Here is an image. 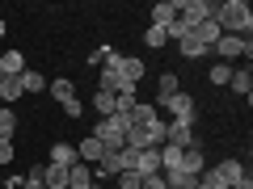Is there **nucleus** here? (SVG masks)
Returning a JSON list of instances; mask_svg holds the SVG:
<instances>
[{
  "mask_svg": "<svg viewBox=\"0 0 253 189\" xmlns=\"http://www.w3.org/2000/svg\"><path fill=\"white\" fill-rule=\"evenodd\" d=\"M228 84H232L236 97L249 101V93H253V72H249V63H245V67H232V80H228Z\"/></svg>",
  "mask_w": 253,
  "mask_h": 189,
  "instance_id": "f8f14e48",
  "label": "nucleus"
},
{
  "mask_svg": "<svg viewBox=\"0 0 253 189\" xmlns=\"http://www.w3.org/2000/svg\"><path fill=\"white\" fill-rule=\"evenodd\" d=\"M21 72H26L21 51H4V55H0V76H21Z\"/></svg>",
  "mask_w": 253,
  "mask_h": 189,
  "instance_id": "a211bd4d",
  "label": "nucleus"
},
{
  "mask_svg": "<svg viewBox=\"0 0 253 189\" xmlns=\"http://www.w3.org/2000/svg\"><path fill=\"white\" fill-rule=\"evenodd\" d=\"M232 189H253V181H249V177H241V181H236Z\"/></svg>",
  "mask_w": 253,
  "mask_h": 189,
  "instance_id": "f704fd0d",
  "label": "nucleus"
},
{
  "mask_svg": "<svg viewBox=\"0 0 253 189\" xmlns=\"http://www.w3.org/2000/svg\"><path fill=\"white\" fill-rule=\"evenodd\" d=\"M89 185H93V168L76 160L72 168H68V189H89Z\"/></svg>",
  "mask_w": 253,
  "mask_h": 189,
  "instance_id": "4468645a",
  "label": "nucleus"
},
{
  "mask_svg": "<svg viewBox=\"0 0 253 189\" xmlns=\"http://www.w3.org/2000/svg\"><path fill=\"white\" fill-rule=\"evenodd\" d=\"M165 143V118L156 105L139 101L135 105V118L126 126V147H161Z\"/></svg>",
  "mask_w": 253,
  "mask_h": 189,
  "instance_id": "f257e3e1",
  "label": "nucleus"
},
{
  "mask_svg": "<svg viewBox=\"0 0 253 189\" xmlns=\"http://www.w3.org/2000/svg\"><path fill=\"white\" fill-rule=\"evenodd\" d=\"M118 72H123V80H131V84L139 89V80H144V59H126V55H123Z\"/></svg>",
  "mask_w": 253,
  "mask_h": 189,
  "instance_id": "412c9836",
  "label": "nucleus"
},
{
  "mask_svg": "<svg viewBox=\"0 0 253 189\" xmlns=\"http://www.w3.org/2000/svg\"><path fill=\"white\" fill-rule=\"evenodd\" d=\"M13 156H17V147H13V139H0V172L13 164Z\"/></svg>",
  "mask_w": 253,
  "mask_h": 189,
  "instance_id": "7c9ffc66",
  "label": "nucleus"
},
{
  "mask_svg": "<svg viewBox=\"0 0 253 189\" xmlns=\"http://www.w3.org/2000/svg\"><path fill=\"white\" fill-rule=\"evenodd\" d=\"M139 177H156L161 172V147H139Z\"/></svg>",
  "mask_w": 253,
  "mask_h": 189,
  "instance_id": "9b49d317",
  "label": "nucleus"
},
{
  "mask_svg": "<svg viewBox=\"0 0 253 189\" xmlns=\"http://www.w3.org/2000/svg\"><path fill=\"white\" fill-rule=\"evenodd\" d=\"M211 51L219 55V63H232V59H253V42L249 38H236V34H219V42L211 46Z\"/></svg>",
  "mask_w": 253,
  "mask_h": 189,
  "instance_id": "7ed1b4c3",
  "label": "nucleus"
},
{
  "mask_svg": "<svg viewBox=\"0 0 253 189\" xmlns=\"http://www.w3.org/2000/svg\"><path fill=\"white\" fill-rule=\"evenodd\" d=\"M17 135V114H13V105L0 109V139H13Z\"/></svg>",
  "mask_w": 253,
  "mask_h": 189,
  "instance_id": "393cba45",
  "label": "nucleus"
},
{
  "mask_svg": "<svg viewBox=\"0 0 253 189\" xmlns=\"http://www.w3.org/2000/svg\"><path fill=\"white\" fill-rule=\"evenodd\" d=\"M101 156H106V147H101V143H97V139H93V135L76 143V160H81V164H89V168H93V164L101 160Z\"/></svg>",
  "mask_w": 253,
  "mask_h": 189,
  "instance_id": "1a4fd4ad",
  "label": "nucleus"
},
{
  "mask_svg": "<svg viewBox=\"0 0 253 189\" xmlns=\"http://www.w3.org/2000/svg\"><path fill=\"white\" fill-rule=\"evenodd\" d=\"M177 93H181L177 72H165L161 80H156V105H161V101H169V97H177Z\"/></svg>",
  "mask_w": 253,
  "mask_h": 189,
  "instance_id": "dca6fc26",
  "label": "nucleus"
},
{
  "mask_svg": "<svg viewBox=\"0 0 253 189\" xmlns=\"http://www.w3.org/2000/svg\"><path fill=\"white\" fill-rule=\"evenodd\" d=\"M118 160H123V172H135V168H139V147H123Z\"/></svg>",
  "mask_w": 253,
  "mask_h": 189,
  "instance_id": "bb28decb",
  "label": "nucleus"
},
{
  "mask_svg": "<svg viewBox=\"0 0 253 189\" xmlns=\"http://www.w3.org/2000/svg\"><path fill=\"white\" fill-rule=\"evenodd\" d=\"M190 34H194V38H199V42H203V46H207V51H211V46L219 42V34H224V30L215 26V17H207V21H203V26H194V30H190Z\"/></svg>",
  "mask_w": 253,
  "mask_h": 189,
  "instance_id": "ddd939ff",
  "label": "nucleus"
},
{
  "mask_svg": "<svg viewBox=\"0 0 253 189\" xmlns=\"http://www.w3.org/2000/svg\"><path fill=\"white\" fill-rule=\"evenodd\" d=\"M177 172H190V177H203V172H207V160H203V152H199V147H186V152H181Z\"/></svg>",
  "mask_w": 253,
  "mask_h": 189,
  "instance_id": "6e6552de",
  "label": "nucleus"
},
{
  "mask_svg": "<svg viewBox=\"0 0 253 189\" xmlns=\"http://www.w3.org/2000/svg\"><path fill=\"white\" fill-rule=\"evenodd\" d=\"M42 168H46V164H34V168L26 172V181H21V189H46L42 185Z\"/></svg>",
  "mask_w": 253,
  "mask_h": 189,
  "instance_id": "cd10ccee",
  "label": "nucleus"
},
{
  "mask_svg": "<svg viewBox=\"0 0 253 189\" xmlns=\"http://www.w3.org/2000/svg\"><path fill=\"white\" fill-rule=\"evenodd\" d=\"M156 109H165V114H173V122H177V126H190V130H194V97H190V93H177V97L161 101Z\"/></svg>",
  "mask_w": 253,
  "mask_h": 189,
  "instance_id": "423d86ee",
  "label": "nucleus"
},
{
  "mask_svg": "<svg viewBox=\"0 0 253 189\" xmlns=\"http://www.w3.org/2000/svg\"><path fill=\"white\" fill-rule=\"evenodd\" d=\"M165 143H169V147H181V152H186V147H199V139H194V130H190V126L165 122Z\"/></svg>",
  "mask_w": 253,
  "mask_h": 189,
  "instance_id": "0eeeda50",
  "label": "nucleus"
},
{
  "mask_svg": "<svg viewBox=\"0 0 253 189\" xmlns=\"http://www.w3.org/2000/svg\"><path fill=\"white\" fill-rule=\"evenodd\" d=\"M17 97H21V80H17V76H0V101L13 105Z\"/></svg>",
  "mask_w": 253,
  "mask_h": 189,
  "instance_id": "4be33fe9",
  "label": "nucleus"
},
{
  "mask_svg": "<svg viewBox=\"0 0 253 189\" xmlns=\"http://www.w3.org/2000/svg\"><path fill=\"white\" fill-rule=\"evenodd\" d=\"M17 80H21V93H42V89H46L42 72H34V67H26V72H21Z\"/></svg>",
  "mask_w": 253,
  "mask_h": 189,
  "instance_id": "5701e85b",
  "label": "nucleus"
},
{
  "mask_svg": "<svg viewBox=\"0 0 253 189\" xmlns=\"http://www.w3.org/2000/svg\"><path fill=\"white\" fill-rule=\"evenodd\" d=\"M114 181H118L114 189H139V181H144V177H139V172H118Z\"/></svg>",
  "mask_w": 253,
  "mask_h": 189,
  "instance_id": "2f4dec72",
  "label": "nucleus"
},
{
  "mask_svg": "<svg viewBox=\"0 0 253 189\" xmlns=\"http://www.w3.org/2000/svg\"><path fill=\"white\" fill-rule=\"evenodd\" d=\"M46 89H51V97L59 101V105L76 101V84H72V80H46Z\"/></svg>",
  "mask_w": 253,
  "mask_h": 189,
  "instance_id": "6ab92c4d",
  "label": "nucleus"
},
{
  "mask_svg": "<svg viewBox=\"0 0 253 189\" xmlns=\"http://www.w3.org/2000/svg\"><path fill=\"white\" fill-rule=\"evenodd\" d=\"M93 105H97L101 118H114V97H110V93H97V97H93Z\"/></svg>",
  "mask_w": 253,
  "mask_h": 189,
  "instance_id": "c85d7f7f",
  "label": "nucleus"
},
{
  "mask_svg": "<svg viewBox=\"0 0 253 189\" xmlns=\"http://www.w3.org/2000/svg\"><path fill=\"white\" fill-rule=\"evenodd\" d=\"M93 139H97L106 152H123V147H126V130L114 122V118H101V122L93 126Z\"/></svg>",
  "mask_w": 253,
  "mask_h": 189,
  "instance_id": "39448f33",
  "label": "nucleus"
},
{
  "mask_svg": "<svg viewBox=\"0 0 253 189\" xmlns=\"http://www.w3.org/2000/svg\"><path fill=\"white\" fill-rule=\"evenodd\" d=\"M4 30H9V26H4V17H0V38H4Z\"/></svg>",
  "mask_w": 253,
  "mask_h": 189,
  "instance_id": "c9c22d12",
  "label": "nucleus"
},
{
  "mask_svg": "<svg viewBox=\"0 0 253 189\" xmlns=\"http://www.w3.org/2000/svg\"><path fill=\"white\" fill-rule=\"evenodd\" d=\"M211 84H228L232 80V63H211V76H207Z\"/></svg>",
  "mask_w": 253,
  "mask_h": 189,
  "instance_id": "a878e982",
  "label": "nucleus"
},
{
  "mask_svg": "<svg viewBox=\"0 0 253 189\" xmlns=\"http://www.w3.org/2000/svg\"><path fill=\"white\" fill-rule=\"evenodd\" d=\"M46 164L72 168V164H76V143H55V147H51V160H46Z\"/></svg>",
  "mask_w": 253,
  "mask_h": 189,
  "instance_id": "f3484780",
  "label": "nucleus"
},
{
  "mask_svg": "<svg viewBox=\"0 0 253 189\" xmlns=\"http://www.w3.org/2000/svg\"><path fill=\"white\" fill-rule=\"evenodd\" d=\"M42 185H46V189H68V168L46 164V168H42Z\"/></svg>",
  "mask_w": 253,
  "mask_h": 189,
  "instance_id": "aec40b11",
  "label": "nucleus"
},
{
  "mask_svg": "<svg viewBox=\"0 0 253 189\" xmlns=\"http://www.w3.org/2000/svg\"><path fill=\"white\" fill-rule=\"evenodd\" d=\"M152 26H169V21H177V0H161V4H152Z\"/></svg>",
  "mask_w": 253,
  "mask_h": 189,
  "instance_id": "2eb2a0df",
  "label": "nucleus"
},
{
  "mask_svg": "<svg viewBox=\"0 0 253 189\" xmlns=\"http://www.w3.org/2000/svg\"><path fill=\"white\" fill-rule=\"evenodd\" d=\"M177 51L186 55V59H203V55H207V46H203V42H199V38H194V34H186V38H181V42H177Z\"/></svg>",
  "mask_w": 253,
  "mask_h": 189,
  "instance_id": "b1692460",
  "label": "nucleus"
},
{
  "mask_svg": "<svg viewBox=\"0 0 253 189\" xmlns=\"http://www.w3.org/2000/svg\"><path fill=\"white\" fill-rule=\"evenodd\" d=\"M0 181H4V172H0Z\"/></svg>",
  "mask_w": 253,
  "mask_h": 189,
  "instance_id": "4c0bfd02",
  "label": "nucleus"
},
{
  "mask_svg": "<svg viewBox=\"0 0 253 189\" xmlns=\"http://www.w3.org/2000/svg\"><path fill=\"white\" fill-rule=\"evenodd\" d=\"M63 118H81V97H76V101H68V105H63Z\"/></svg>",
  "mask_w": 253,
  "mask_h": 189,
  "instance_id": "72a5a7b5",
  "label": "nucleus"
},
{
  "mask_svg": "<svg viewBox=\"0 0 253 189\" xmlns=\"http://www.w3.org/2000/svg\"><path fill=\"white\" fill-rule=\"evenodd\" d=\"M139 189H169V185H165L161 172H156V177H144V181H139Z\"/></svg>",
  "mask_w": 253,
  "mask_h": 189,
  "instance_id": "473e14b6",
  "label": "nucleus"
},
{
  "mask_svg": "<svg viewBox=\"0 0 253 189\" xmlns=\"http://www.w3.org/2000/svg\"><path fill=\"white\" fill-rule=\"evenodd\" d=\"M207 17H215V4H211V0H177V21L186 30L203 26Z\"/></svg>",
  "mask_w": 253,
  "mask_h": 189,
  "instance_id": "20e7f679",
  "label": "nucleus"
},
{
  "mask_svg": "<svg viewBox=\"0 0 253 189\" xmlns=\"http://www.w3.org/2000/svg\"><path fill=\"white\" fill-rule=\"evenodd\" d=\"M0 109H4V101H0Z\"/></svg>",
  "mask_w": 253,
  "mask_h": 189,
  "instance_id": "e433bc0d",
  "label": "nucleus"
},
{
  "mask_svg": "<svg viewBox=\"0 0 253 189\" xmlns=\"http://www.w3.org/2000/svg\"><path fill=\"white\" fill-rule=\"evenodd\" d=\"M215 26L224 30V34H236V38H249L253 30V13L245 0H224V4H215Z\"/></svg>",
  "mask_w": 253,
  "mask_h": 189,
  "instance_id": "f03ea898",
  "label": "nucleus"
},
{
  "mask_svg": "<svg viewBox=\"0 0 253 189\" xmlns=\"http://www.w3.org/2000/svg\"><path fill=\"white\" fill-rule=\"evenodd\" d=\"M144 42H148V46H165V42H169V34H165V26H148Z\"/></svg>",
  "mask_w": 253,
  "mask_h": 189,
  "instance_id": "c756f323",
  "label": "nucleus"
},
{
  "mask_svg": "<svg viewBox=\"0 0 253 189\" xmlns=\"http://www.w3.org/2000/svg\"><path fill=\"white\" fill-rule=\"evenodd\" d=\"M211 172H215V177H219V181H224V185H228V189H232V185H236V181H241V177H245V164H241V160H219V164H215V168H211Z\"/></svg>",
  "mask_w": 253,
  "mask_h": 189,
  "instance_id": "9d476101",
  "label": "nucleus"
}]
</instances>
